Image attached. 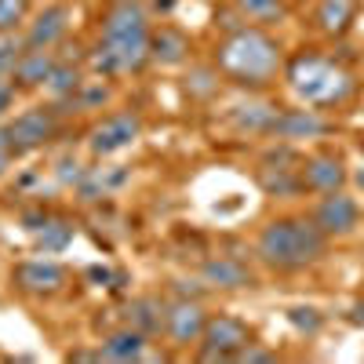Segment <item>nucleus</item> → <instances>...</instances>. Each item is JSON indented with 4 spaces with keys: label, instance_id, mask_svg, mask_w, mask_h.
<instances>
[{
    "label": "nucleus",
    "instance_id": "1",
    "mask_svg": "<svg viewBox=\"0 0 364 364\" xmlns=\"http://www.w3.org/2000/svg\"><path fill=\"white\" fill-rule=\"evenodd\" d=\"M149 11L142 0H109L102 11V33L91 55L99 77L139 73L149 63Z\"/></svg>",
    "mask_w": 364,
    "mask_h": 364
},
{
    "label": "nucleus",
    "instance_id": "2",
    "mask_svg": "<svg viewBox=\"0 0 364 364\" xmlns=\"http://www.w3.org/2000/svg\"><path fill=\"white\" fill-rule=\"evenodd\" d=\"M328 233L314 223V215H284V219H269L259 230L255 240V259L277 273H295L321 262L328 255Z\"/></svg>",
    "mask_w": 364,
    "mask_h": 364
},
{
    "label": "nucleus",
    "instance_id": "3",
    "mask_svg": "<svg viewBox=\"0 0 364 364\" xmlns=\"http://www.w3.org/2000/svg\"><path fill=\"white\" fill-rule=\"evenodd\" d=\"M215 66L240 87H269L284 70V55L262 26H245L215 44Z\"/></svg>",
    "mask_w": 364,
    "mask_h": 364
},
{
    "label": "nucleus",
    "instance_id": "4",
    "mask_svg": "<svg viewBox=\"0 0 364 364\" xmlns=\"http://www.w3.org/2000/svg\"><path fill=\"white\" fill-rule=\"evenodd\" d=\"M284 80L291 84L295 99L314 109H336L346 99H353V91H357V80L350 70H343L339 63H331L324 55H310V51L295 55L284 66Z\"/></svg>",
    "mask_w": 364,
    "mask_h": 364
},
{
    "label": "nucleus",
    "instance_id": "5",
    "mask_svg": "<svg viewBox=\"0 0 364 364\" xmlns=\"http://www.w3.org/2000/svg\"><path fill=\"white\" fill-rule=\"evenodd\" d=\"M248 343H252V328L240 317L219 314V317H208L204 336L197 343V357L200 360H233Z\"/></svg>",
    "mask_w": 364,
    "mask_h": 364
},
{
    "label": "nucleus",
    "instance_id": "6",
    "mask_svg": "<svg viewBox=\"0 0 364 364\" xmlns=\"http://www.w3.org/2000/svg\"><path fill=\"white\" fill-rule=\"evenodd\" d=\"M8 132H11L15 157H22V154H33V149H44L58 135V117L51 106H33V109H22L15 120H8Z\"/></svg>",
    "mask_w": 364,
    "mask_h": 364
},
{
    "label": "nucleus",
    "instance_id": "7",
    "mask_svg": "<svg viewBox=\"0 0 364 364\" xmlns=\"http://www.w3.org/2000/svg\"><path fill=\"white\" fill-rule=\"evenodd\" d=\"M70 273L63 262L55 259H26L11 269V284L22 291V295H37V299H51L66 288Z\"/></svg>",
    "mask_w": 364,
    "mask_h": 364
},
{
    "label": "nucleus",
    "instance_id": "8",
    "mask_svg": "<svg viewBox=\"0 0 364 364\" xmlns=\"http://www.w3.org/2000/svg\"><path fill=\"white\" fill-rule=\"evenodd\" d=\"M208 324V310L200 299H171L164 302V336L175 346H197Z\"/></svg>",
    "mask_w": 364,
    "mask_h": 364
},
{
    "label": "nucleus",
    "instance_id": "9",
    "mask_svg": "<svg viewBox=\"0 0 364 364\" xmlns=\"http://www.w3.org/2000/svg\"><path fill=\"white\" fill-rule=\"evenodd\" d=\"M314 223L328 233V237H350L360 226V204L357 197H350L346 190H331L321 193L317 208H314Z\"/></svg>",
    "mask_w": 364,
    "mask_h": 364
},
{
    "label": "nucleus",
    "instance_id": "10",
    "mask_svg": "<svg viewBox=\"0 0 364 364\" xmlns=\"http://www.w3.org/2000/svg\"><path fill=\"white\" fill-rule=\"evenodd\" d=\"M139 135H142V120L135 113H113V117L102 120V124L91 128L87 149L95 157H113V154H120V149H128Z\"/></svg>",
    "mask_w": 364,
    "mask_h": 364
},
{
    "label": "nucleus",
    "instance_id": "11",
    "mask_svg": "<svg viewBox=\"0 0 364 364\" xmlns=\"http://www.w3.org/2000/svg\"><path fill=\"white\" fill-rule=\"evenodd\" d=\"M299 175H302V186L310 193H331V190H343L346 186V161L331 149H321V154H310L306 161L299 164Z\"/></svg>",
    "mask_w": 364,
    "mask_h": 364
},
{
    "label": "nucleus",
    "instance_id": "12",
    "mask_svg": "<svg viewBox=\"0 0 364 364\" xmlns=\"http://www.w3.org/2000/svg\"><path fill=\"white\" fill-rule=\"evenodd\" d=\"M70 8L63 4V0H55V4H48L44 11H37L33 18L26 22V33H22V41H26V48H58L66 41V33H70Z\"/></svg>",
    "mask_w": 364,
    "mask_h": 364
},
{
    "label": "nucleus",
    "instance_id": "13",
    "mask_svg": "<svg viewBox=\"0 0 364 364\" xmlns=\"http://www.w3.org/2000/svg\"><path fill=\"white\" fill-rule=\"evenodd\" d=\"M200 281L208 288H223V291H240V288H255V273L240 255H211L200 266Z\"/></svg>",
    "mask_w": 364,
    "mask_h": 364
},
{
    "label": "nucleus",
    "instance_id": "14",
    "mask_svg": "<svg viewBox=\"0 0 364 364\" xmlns=\"http://www.w3.org/2000/svg\"><path fill=\"white\" fill-rule=\"evenodd\" d=\"M331 124L321 117V109H281L277 120H273V132L269 139H277V142H299V139H321L328 135Z\"/></svg>",
    "mask_w": 364,
    "mask_h": 364
},
{
    "label": "nucleus",
    "instance_id": "15",
    "mask_svg": "<svg viewBox=\"0 0 364 364\" xmlns=\"http://www.w3.org/2000/svg\"><path fill=\"white\" fill-rule=\"evenodd\" d=\"M58 66L55 58V48H26L15 63V73H11V84L18 91H33V87H44L51 70Z\"/></svg>",
    "mask_w": 364,
    "mask_h": 364
},
{
    "label": "nucleus",
    "instance_id": "16",
    "mask_svg": "<svg viewBox=\"0 0 364 364\" xmlns=\"http://www.w3.org/2000/svg\"><path fill=\"white\" fill-rule=\"evenodd\" d=\"M190 51H193L190 37L175 26H161L149 33V63L157 66H182L190 58Z\"/></svg>",
    "mask_w": 364,
    "mask_h": 364
},
{
    "label": "nucleus",
    "instance_id": "17",
    "mask_svg": "<svg viewBox=\"0 0 364 364\" xmlns=\"http://www.w3.org/2000/svg\"><path fill=\"white\" fill-rule=\"evenodd\" d=\"M277 113H281V109L269 106V102H240V106L230 109V124H233L240 135H262V139H269Z\"/></svg>",
    "mask_w": 364,
    "mask_h": 364
},
{
    "label": "nucleus",
    "instance_id": "18",
    "mask_svg": "<svg viewBox=\"0 0 364 364\" xmlns=\"http://www.w3.org/2000/svg\"><path fill=\"white\" fill-rule=\"evenodd\" d=\"M357 8H360V0H321L317 11H314V22H317L321 33L343 37L357 18Z\"/></svg>",
    "mask_w": 364,
    "mask_h": 364
},
{
    "label": "nucleus",
    "instance_id": "19",
    "mask_svg": "<svg viewBox=\"0 0 364 364\" xmlns=\"http://www.w3.org/2000/svg\"><path fill=\"white\" fill-rule=\"evenodd\" d=\"M146 336L139 328H132V324H124V328H117V331H109V336L99 343V353L106 357V360H139V357H146Z\"/></svg>",
    "mask_w": 364,
    "mask_h": 364
},
{
    "label": "nucleus",
    "instance_id": "20",
    "mask_svg": "<svg viewBox=\"0 0 364 364\" xmlns=\"http://www.w3.org/2000/svg\"><path fill=\"white\" fill-rule=\"evenodd\" d=\"M124 321L132 328H139L146 339H154L164 331V302L154 299V295H139L128 302V310H124Z\"/></svg>",
    "mask_w": 364,
    "mask_h": 364
},
{
    "label": "nucleus",
    "instance_id": "21",
    "mask_svg": "<svg viewBox=\"0 0 364 364\" xmlns=\"http://www.w3.org/2000/svg\"><path fill=\"white\" fill-rule=\"evenodd\" d=\"M259 186H262L269 197H281V200L306 193L299 168H273V164H262V168H259Z\"/></svg>",
    "mask_w": 364,
    "mask_h": 364
},
{
    "label": "nucleus",
    "instance_id": "22",
    "mask_svg": "<svg viewBox=\"0 0 364 364\" xmlns=\"http://www.w3.org/2000/svg\"><path fill=\"white\" fill-rule=\"evenodd\" d=\"M237 11L245 15L255 26H273V22H284L288 18V4L284 0H233Z\"/></svg>",
    "mask_w": 364,
    "mask_h": 364
},
{
    "label": "nucleus",
    "instance_id": "23",
    "mask_svg": "<svg viewBox=\"0 0 364 364\" xmlns=\"http://www.w3.org/2000/svg\"><path fill=\"white\" fill-rule=\"evenodd\" d=\"M80 84H84V77H80V70H77L73 63H58V66L51 70L44 91H48L51 102H58V99H73L77 91H80Z\"/></svg>",
    "mask_w": 364,
    "mask_h": 364
},
{
    "label": "nucleus",
    "instance_id": "24",
    "mask_svg": "<svg viewBox=\"0 0 364 364\" xmlns=\"http://www.w3.org/2000/svg\"><path fill=\"white\" fill-rule=\"evenodd\" d=\"M73 233H77V226H73L70 219H48V223L37 230V248H41L44 255H55V252H63V248L70 245Z\"/></svg>",
    "mask_w": 364,
    "mask_h": 364
},
{
    "label": "nucleus",
    "instance_id": "25",
    "mask_svg": "<svg viewBox=\"0 0 364 364\" xmlns=\"http://www.w3.org/2000/svg\"><path fill=\"white\" fill-rule=\"evenodd\" d=\"M223 87V73L219 66H193L190 77H186V91L193 99H215Z\"/></svg>",
    "mask_w": 364,
    "mask_h": 364
},
{
    "label": "nucleus",
    "instance_id": "26",
    "mask_svg": "<svg viewBox=\"0 0 364 364\" xmlns=\"http://www.w3.org/2000/svg\"><path fill=\"white\" fill-rule=\"evenodd\" d=\"M22 51H26V41H22L18 33H0V84L11 80L15 63H18Z\"/></svg>",
    "mask_w": 364,
    "mask_h": 364
},
{
    "label": "nucleus",
    "instance_id": "27",
    "mask_svg": "<svg viewBox=\"0 0 364 364\" xmlns=\"http://www.w3.org/2000/svg\"><path fill=\"white\" fill-rule=\"evenodd\" d=\"M109 99H113L109 84H102V80H84L80 91H77V109H80V113H84V109H102Z\"/></svg>",
    "mask_w": 364,
    "mask_h": 364
},
{
    "label": "nucleus",
    "instance_id": "28",
    "mask_svg": "<svg viewBox=\"0 0 364 364\" xmlns=\"http://www.w3.org/2000/svg\"><path fill=\"white\" fill-rule=\"evenodd\" d=\"M29 18V0H0V33H18Z\"/></svg>",
    "mask_w": 364,
    "mask_h": 364
},
{
    "label": "nucleus",
    "instance_id": "29",
    "mask_svg": "<svg viewBox=\"0 0 364 364\" xmlns=\"http://www.w3.org/2000/svg\"><path fill=\"white\" fill-rule=\"evenodd\" d=\"M288 321H291L299 331H306V336H317V331L324 328V317H321V310H314V306H295V310H288Z\"/></svg>",
    "mask_w": 364,
    "mask_h": 364
},
{
    "label": "nucleus",
    "instance_id": "30",
    "mask_svg": "<svg viewBox=\"0 0 364 364\" xmlns=\"http://www.w3.org/2000/svg\"><path fill=\"white\" fill-rule=\"evenodd\" d=\"M87 171L80 168V161H73V157H63L55 164V178L63 182V186H80V178H84Z\"/></svg>",
    "mask_w": 364,
    "mask_h": 364
},
{
    "label": "nucleus",
    "instance_id": "31",
    "mask_svg": "<svg viewBox=\"0 0 364 364\" xmlns=\"http://www.w3.org/2000/svg\"><path fill=\"white\" fill-rule=\"evenodd\" d=\"M233 360H245V364H269V360H277V353H273V350H262V346H255V343H248Z\"/></svg>",
    "mask_w": 364,
    "mask_h": 364
},
{
    "label": "nucleus",
    "instance_id": "32",
    "mask_svg": "<svg viewBox=\"0 0 364 364\" xmlns=\"http://www.w3.org/2000/svg\"><path fill=\"white\" fill-rule=\"evenodd\" d=\"M215 22L226 29V33H237V29H245V22H248V18L240 15V11H237V4H233V8H223V11H215Z\"/></svg>",
    "mask_w": 364,
    "mask_h": 364
},
{
    "label": "nucleus",
    "instance_id": "33",
    "mask_svg": "<svg viewBox=\"0 0 364 364\" xmlns=\"http://www.w3.org/2000/svg\"><path fill=\"white\" fill-rule=\"evenodd\" d=\"M204 281H175V291L182 295V299H200L204 295Z\"/></svg>",
    "mask_w": 364,
    "mask_h": 364
},
{
    "label": "nucleus",
    "instance_id": "34",
    "mask_svg": "<svg viewBox=\"0 0 364 364\" xmlns=\"http://www.w3.org/2000/svg\"><path fill=\"white\" fill-rule=\"evenodd\" d=\"M15 95H18V87H15L11 80H4V84H0V117H4V113L15 106Z\"/></svg>",
    "mask_w": 364,
    "mask_h": 364
},
{
    "label": "nucleus",
    "instance_id": "35",
    "mask_svg": "<svg viewBox=\"0 0 364 364\" xmlns=\"http://www.w3.org/2000/svg\"><path fill=\"white\" fill-rule=\"evenodd\" d=\"M48 219H51V215H48L44 208H41V211H26V215H22V226H26L29 233H37V230H41V226L48 223Z\"/></svg>",
    "mask_w": 364,
    "mask_h": 364
},
{
    "label": "nucleus",
    "instance_id": "36",
    "mask_svg": "<svg viewBox=\"0 0 364 364\" xmlns=\"http://www.w3.org/2000/svg\"><path fill=\"white\" fill-rule=\"evenodd\" d=\"M11 161H15V154H8V149H0V175H4V171L11 168Z\"/></svg>",
    "mask_w": 364,
    "mask_h": 364
},
{
    "label": "nucleus",
    "instance_id": "37",
    "mask_svg": "<svg viewBox=\"0 0 364 364\" xmlns=\"http://www.w3.org/2000/svg\"><path fill=\"white\" fill-rule=\"evenodd\" d=\"M175 4H178V0H154V8H157V11H164V15H168Z\"/></svg>",
    "mask_w": 364,
    "mask_h": 364
},
{
    "label": "nucleus",
    "instance_id": "38",
    "mask_svg": "<svg viewBox=\"0 0 364 364\" xmlns=\"http://www.w3.org/2000/svg\"><path fill=\"white\" fill-rule=\"evenodd\" d=\"M63 4H66V0H63Z\"/></svg>",
    "mask_w": 364,
    "mask_h": 364
}]
</instances>
